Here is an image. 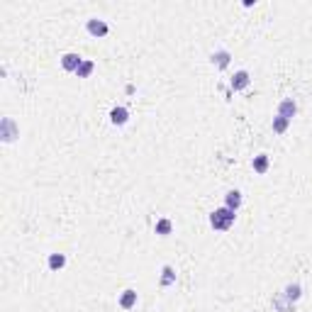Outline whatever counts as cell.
<instances>
[{
	"label": "cell",
	"mask_w": 312,
	"mask_h": 312,
	"mask_svg": "<svg viewBox=\"0 0 312 312\" xmlns=\"http://www.w3.org/2000/svg\"><path fill=\"white\" fill-rule=\"evenodd\" d=\"M234 220H237V212L229 210V208H225V205L210 212V227L217 229V232H227L234 225Z\"/></svg>",
	"instance_id": "1"
},
{
	"label": "cell",
	"mask_w": 312,
	"mask_h": 312,
	"mask_svg": "<svg viewBox=\"0 0 312 312\" xmlns=\"http://www.w3.org/2000/svg\"><path fill=\"white\" fill-rule=\"evenodd\" d=\"M86 30H88V35H93V37H105V35L110 32L107 22H105V20H98V17H90V20L86 22Z\"/></svg>",
	"instance_id": "2"
},
{
	"label": "cell",
	"mask_w": 312,
	"mask_h": 312,
	"mask_svg": "<svg viewBox=\"0 0 312 312\" xmlns=\"http://www.w3.org/2000/svg\"><path fill=\"white\" fill-rule=\"evenodd\" d=\"M81 64H83V56H78V54H64L61 56V66H64V71H78L81 69Z\"/></svg>",
	"instance_id": "3"
},
{
	"label": "cell",
	"mask_w": 312,
	"mask_h": 312,
	"mask_svg": "<svg viewBox=\"0 0 312 312\" xmlns=\"http://www.w3.org/2000/svg\"><path fill=\"white\" fill-rule=\"evenodd\" d=\"M249 83H251V76H249V71H244V69L232 76V90H244V88H249Z\"/></svg>",
	"instance_id": "4"
},
{
	"label": "cell",
	"mask_w": 312,
	"mask_h": 312,
	"mask_svg": "<svg viewBox=\"0 0 312 312\" xmlns=\"http://www.w3.org/2000/svg\"><path fill=\"white\" fill-rule=\"evenodd\" d=\"M295 112H297V105H295V100H293V98L280 100V105H278V115H280V117L293 120V117H295Z\"/></svg>",
	"instance_id": "5"
},
{
	"label": "cell",
	"mask_w": 312,
	"mask_h": 312,
	"mask_svg": "<svg viewBox=\"0 0 312 312\" xmlns=\"http://www.w3.org/2000/svg\"><path fill=\"white\" fill-rule=\"evenodd\" d=\"M225 208H229V210H239L242 208V193L239 191H229L227 195H225Z\"/></svg>",
	"instance_id": "6"
},
{
	"label": "cell",
	"mask_w": 312,
	"mask_h": 312,
	"mask_svg": "<svg viewBox=\"0 0 312 312\" xmlns=\"http://www.w3.org/2000/svg\"><path fill=\"white\" fill-rule=\"evenodd\" d=\"M127 120H129V112H127L124 107H112V110H110V122H112V124L120 127V124H124Z\"/></svg>",
	"instance_id": "7"
},
{
	"label": "cell",
	"mask_w": 312,
	"mask_h": 312,
	"mask_svg": "<svg viewBox=\"0 0 312 312\" xmlns=\"http://www.w3.org/2000/svg\"><path fill=\"white\" fill-rule=\"evenodd\" d=\"M134 305H137V293L129 288V290H124V293L120 295V307H122V310H132Z\"/></svg>",
	"instance_id": "8"
},
{
	"label": "cell",
	"mask_w": 312,
	"mask_h": 312,
	"mask_svg": "<svg viewBox=\"0 0 312 312\" xmlns=\"http://www.w3.org/2000/svg\"><path fill=\"white\" fill-rule=\"evenodd\" d=\"M210 61L217 64V69H227V64H229V52L220 49V52H215V54L210 56Z\"/></svg>",
	"instance_id": "9"
},
{
	"label": "cell",
	"mask_w": 312,
	"mask_h": 312,
	"mask_svg": "<svg viewBox=\"0 0 312 312\" xmlns=\"http://www.w3.org/2000/svg\"><path fill=\"white\" fill-rule=\"evenodd\" d=\"M254 171H256V173H266V171H268V156H266V154L254 156Z\"/></svg>",
	"instance_id": "10"
},
{
	"label": "cell",
	"mask_w": 312,
	"mask_h": 312,
	"mask_svg": "<svg viewBox=\"0 0 312 312\" xmlns=\"http://www.w3.org/2000/svg\"><path fill=\"white\" fill-rule=\"evenodd\" d=\"M66 266V256L64 254H49V268L52 271H61Z\"/></svg>",
	"instance_id": "11"
},
{
	"label": "cell",
	"mask_w": 312,
	"mask_h": 312,
	"mask_svg": "<svg viewBox=\"0 0 312 312\" xmlns=\"http://www.w3.org/2000/svg\"><path fill=\"white\" fill-rule=\"evenodd\" d=\"M93 69H95V64H93L90 59H83V64H81V69L76 71V76H78V78H88V76L93 73Z\"/></svg>",
	"instance_id": "12"
},
{
	"label": "cell",
	"mask_w": 312,
	"mask_h": 312,
	"mask_svg": "<svg viewBox=\"0 0 312 312\" xmlns=\"http://www.w3.org/2000/svg\"><path fill=\"white\" fill-rule=\"evenodd\" d=\"M288 124H290V120H285V117H280V115L273 117V132H276V134H283V132L288 129Z\"/></svg>",
	"instance_id": "13"
},
{
	"label": "cell",
	"mask_w": 312,
	"mask_h": 312,
	"mask_svg": "<svg viewBox=\"0 0 312 312\" xmlns=\"http://www.w3.org/2000/svg\"><path fill=\"white\" fill-rule=\"evenodd\" d=\"M171 229H173L171 220H159V222H156V234L166 237V234H171Z\"/></svg>",
	"instance_id": "14"
},
{
	"label": "cell",
	"mask_w": 312,
	"mask_h": 312,
	"mask_svg": "<svg viewBox=\"0 0 312 312\" xmlns=\"http://www.w3.org/2000/svg\"><path fill=\"white\" fill-rule=\"evenodd\" d=\"M300 295V285H290L288 288V297H297Z\"/></svg>",
	"instance_id": "15"
}]
</instances>
